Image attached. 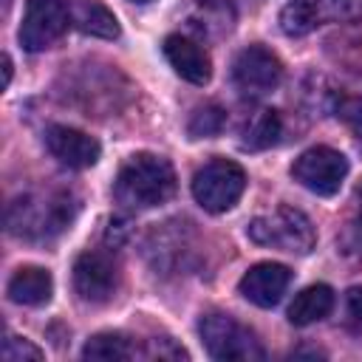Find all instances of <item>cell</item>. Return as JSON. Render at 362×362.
Returning <instances> with one entry per match:
<instances>
[{"mask_svg":"<svg viewBox=\"0 0 362 362\" xmlns=\"http://www.w3.org/2000/svg\"><path fill=\"white\" fill-rule=\"evenodd\" d=\"M8 297L20 305H45L54 294V277L40 266H20L6 286Z\"/></svg>","mask_w":362,"mask_h":362,"instance_id":"cell-13","label":"cell"},{"mask_svg":"<svg viewBox=\"0 0 362 362\" xmlns=\"http://www.w3.org/2000/svg\"><path fill=\"white\" fill-rule=\"evenodd\" d=\"M82 356L85 359H105V362H110V359H133V356H139V348L124 334L105 331V334H96V337H90L85 342Z\"/></svg>","mask_w":362,"mask_h":362,"instance_id":"cell-18","label":"cell"},{"mask_svg":"<svg viewBox=\"0 0 362 362\" xmlns=\"http://www.w3.org/2000/svg\"><path fill=\"white\" fill-rule=\"evenodd\" d=\"M144 356H150V359H187V351L164 337V339H150V348Z\"/></svg>","mask_w":362,"mask_h":362,"instance_id":"cell-22","label":"cell"},{"mask_svg":"<svg viewBox=\"0 0 362 362\" xmlns=\"http://www.w3.org/2000/svg\"><path fill=\"white\" fill-rule=\"evenodd\" d=\"M348 314H351L356 322H362V286H354V288L348 291Z\"/></svg>","mask_w":362,"mask_h":362,"instance_id":"cell-24","label":"cell"},{"mask_svg":"<svg viewBox=\"0 0 362 362\" xmlns=\"http://www.w3.org/2000/svg\"><path fill=\"white\" fill-rule=\"evenodd\" d=\"M71 25V0H25L20 45L31 54L51 48Z\"/></svg>","mask_w":362,"mask_h":362,"instance_id":"cell-7","label":"cell"},{"mask_svg":"<svg viewBox=\"0 0 362 362\" xmlns=\"http://www.w3.org/2000/svg\"><path fill=\"white\" fill-rule=\"evenodd\" d=\"M334 308V288L325 286V283H314L308 288H303L291 305H288V322L291 325H311V322H320L331 314Z\"/></svg>","mask_w":362,"mask_h":362,"instance_id":"cell-14","label":"cell"},{"mask_svg":"<svg viewBox=\"0 0 362 362\" xmlns=\"http://www.w3.org/2000/svg\"><path fill=\"white\" fill-rule=\"evenodd\" d=\"M164 57L167 62L173 65V71L192 82V85H206L209 76H212V62H209V54L189 37L184 34H170L164 40Z\"/></svg>","mask_w":362,"mask_h":362,"instance_id":"cell-12","label":"cell"},{"mask_svg":"<svg viewBox=\"0 0 362 362\" xmlns=\"http://www.w3.org/2000/svg\"><path fill=\"white\" fill-rule=\"evenodd\" d=\"M198 334H201L212 359H221V362H260V359H266L260 339L246 325H240L235 317H229L223 311L204 314L198 322Z\"/></svg>","mask_w":362,"mask_h":362,"instance_id":"cell-4","label":"cell"},{"mask_svg":"<svg viewBox=\"0 0 362 362\" xmlns=\"http://www.w3.org/2000/svg\"><path fill=\"white\" fill-rule=\"evenodd\" d=\"M322 23L325 17H322L320 0H288L280 8V28L288 37H305Z\"/></svg>","mask_w":362,"mask_h":362,"instance_id":"cell-16","label":"cell"},{"mask_svg":"<svg viewBox=\"0 0 362 362\" xmlns=\"http://www.w3.org/2000/svg\"><path fill=\"white\" fill-rule=\"evenodd\" d=\"M291 283V272L283 263H255L238 283V291L260 308H272L283 300L286 288Z\"/></svg>","mask_w":362,"mask_h":362,"instance_id":"cell-11","label":"cell"},{"mask_svg":"<svg viewBox=\"0 0 362 362\" xmlns=\"http://www.w3.org/2000/svg\"><path fill=\"white\" fill-rule=\"evenodd\" d=\"M322 17L334 23H356L362 20V0H320Z\"/></svg>","mask_w":362,"mask_h":362,"instance_id":"cell-20","label":"cell"},{"mask_svg":"<svg viewBox=\"0 0 362 362\" xmlns=\"http://www.w3.org/2000/svg\"><path fill=\"white\" fill-rule=\"evenodd\" d=\"M45 147L59 164H65L71 170H88L102 156V147L93 136H88L76 127H68V124H51L45 130Z\"/></svg>","mask_w":362,"mask_h":362,"instance_id":"cell-10","label":"cell"},{"mask_svg":"<svg viewBox=\"0 0 362 362\" xmlns=\"http://www.w3.org/2000/svg\"><path fill=\"white\" fill-rule=\"evenodd\" d=\"M283 136V119L277 110L272 107H263L257 110L246 127H243V147L246 150H266V147H274Z\"/></svg>","mask_w":362,"mask_h":362,"instance_id":"cell-17","label":"cell"},{"mask_svg":"<svg viewBox=\"0 0 362 362\" xmlns=\"http://www.w3.org/2000/svg\"><path fill=\"white\" fill-rule=\"evenodd\" d=\"M337 116H342L362 139V99H345L337 105Z\"/></svg>","mask_w":362,"mask_h":362,"instance_id":"cell-23","label":"cell"},{"mask_svg":"<svg viewBox=\"0 0 362 362\" xmlns=\"http://www.w3.org/2000/svg\"><path fill=\"white\" fill-rule=\"evenodd\" d=\"M76 212V201L65 189L51 192H25L14 198L6 209V226L11 235L25 240H42L59 235Z\"/></svg>","mask_w":362,"mask_h":362,"instance_id":"cell-2","label":"cell"},{"mask_svg":"<svg viewBox=\"0 0 362 362\" xmlns=\"http://www.w3.org/2000/svg\"><path fill=\"white\" fill-rule=\"evenodd\" d=\"M116 283H119V272H116V263L107 252L88 249L76 257V263H74V288L82 300L105 303V300L113 297Z\"/></svg>","mask_w":362,"mask_h":362,"instance_id":"cell-9","label":"cell"},{"mask_svg":"<svg viewBox=\"0 0 362 362\" xmlns=\"http://www.w3.org/2000/svg\"><path fill=\"white\" fill-rule=\"evenodd\" d=\"M246 235L257 246L280 249L288 255H308L317 243L314 223L308 221L305 212H300L294 206H277L266 215L252 218L246 226Z\"/></svg>","mask_w":362,"mask_h":362,"instance_id":"cell-3","label":"cell"},{"mask_svg":"<svg viewBox=\"0 0 362 362\" xmlns=\"http://www.w3.org/2000/svg\"><path fill=\"white\" fill-rule=\"evenodd\" d=\"M3 74H6V88H8V82H11V59L8 57H3Z\"/></svg>","mask_w":362,"mask_h":362,"instance_id":"cell-25","label":"cell"},{"mask_svg":"<svg viewBox=\"0 0 362 362\" xmlns=\"http://www.w3.org/2000/svg\"><path fill=\"white\" fill-rule=\"evenodd\" d=\"M291 175L314 195H337L342 181L348 178V158L334 147L317 144L297 156V161L291 164Z\"/></svg>","mask_w":362,"mask_h":362,"instance_id":"cell-6","label":"cell"},{"mask_svg":"<svg viewBox=\"0 0 362 362\" xmlns=\"http://www.w3.org/2000/svg\"><path fill=\"white\" fill-rule=\"evenodd\" d=\"M223 124H226V110L221 105L209 102V105H201L192 110V116L187 122V133L192 139H212L223 130Z\"/></svg>","mask_w":362,"mask_h":362,"instance_id":"cell-19","label":"cell"},{"mask_svg":"<svg viewBox=\"0 0 362 362\" xmlns=\"http://www.w3.org/2000/svg\"><path fill=\"white\" fill-rule=\"evenodd\" d=\"M71 25L79 28L82 34L102 37V40H116L119 37V23L107 6L99 0H74L71 3Z\"/></svg>","mask_w":362,"mask_h":362,"instance_id":"cell-15","label":"cell"},{"mask_svg":"<svg viewBox=\"0 0 362 362\" xmlns=\"http://www.w3.org/2000/svg\"><path fill=\"white\" fill-rule=\"evenodd\" d=\"M175 170L164 156L136 153L130 156L113 184V195L127 209H153L173 198Z\"/></svg>","mask_w":362,"mask_h":362,"instance_id":"cell-1","label":"cell"},{"mask_svg":"<svg viewBox=\"0 0 362 362\" xmlns=\"http://www.w3.org/2000/svg\"><path fill=\"white\" fill-rule=\"evenodd\" d=\"M133 3H150V0H133Z\"/></svg>","mask_w":362,"mask_h":362,"instance_id":"cell-26","label":"cell"},{"mask_svg":"<svg viewBox=\"0 0 362 362\" xmlns=\"http://www.w3.org/2000/svg\"><path fill=\"white\" fill-rule=\"evenodd\" d=\"M280 79H283V65L277 54H272L263 45L243 48L232 62V82L249 99H260L272 93L280 85Z\"/></svg>","mask_w":362,"mask_h":362,"instance_id":"cell-8","label":"cell"},{"mask_svg":"<svg viewBox=\"0 0 362 362\" xmlns=\"http://www.w3.org/2000/svg\"><path fill=\"white\" fill-rule=\"evenodd\" d=\"M3 359L6 362H40L42 359V351L37 345H31L25 337L8 334L6 342H3Z\"/></svg>","mask_w":362,"mask_h":362,"instance_id":"cell-21","label":"cell"},{"mask_svg":"<svg viewBox=\"0 0 362 362\" xmlns=\"http://www.w3.org/2000/svg\"><path fill=\"white\" fill-rule=\"evenodd\" d=\"M246 189V173L229 158H212L192 175V195L206 212L232 209Z\"/></svg>","mask_w":362,"mask_h":362,"instance_id":"cell-5","label":"cell"}]
</instances>
